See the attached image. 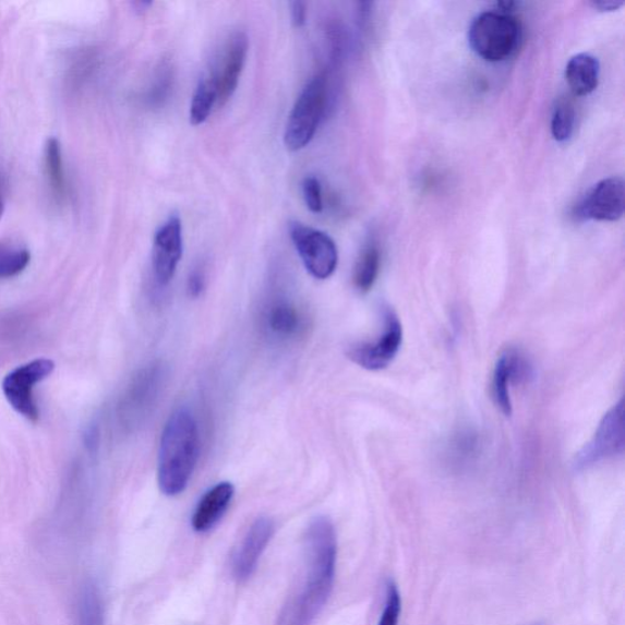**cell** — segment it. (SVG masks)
<instances>
[{
  "label": "cell",
  "instance_id": "5bb4252c",
  "mask_svg": "<svg viewBox=\"0 0 625 625\" xmlns=\"http://www.w3.org/2000/svg\"><path fill=\"white\" fill-rule=\"evenodd\" d=\"M530 375V366L518 352L507 351L498 358L493 376V396L501 412L512 414L509 386Z\"/></svg>",
  "mask_w": 625,
  "mask_h": 625
},
{
  "label": "cell",
  "instance_id": "8992f818",
  "mask_svg": "<svg viewBox=\"0 0 625 625\" xmlns=\"http://www.w3.org/2000/svg\"><path fill=\"white\" fill-rule=\"evenodd\" d=\"M383 320V333L376 340L357 344L347 352L353 363L366 371H382L390 365L402 346L404 329L397 314L385 307Z\"/></svg>",
  "mask_w": 625,
  "mask_h": 625
},
{
  "label": "cell",
  "instance_id": "d6986e66",
  "mask_svg": "<svg viewBox=\"0 0 625 625\" xmlns=\"http://www.w3.org/2000/svg\"><path fill=\"white\" fill-rule=\"evenodd\" d=\"M45 166L50 189L57 199L63 200L67 194L63 152H61L60 141L56 137L48 139L46 143Z\"/></svg>",
  "mask_w": 625,
  "mask_h": 625
},
{
  "label": "cell",
  "instance_id": "9c48e42d",
  "mask_svg": "<svg viewBox=\"0 0 625 625\" xmlns=\"http://www.w3.org/2000/svg\"><path fill=\"white\" fill-rule=\"evenodd\" d=\"M167 368L161 362L142 369L133 378L124 399V413L132 423L145 420L159 401L167 382Z\"/></svg>",
  "mask_w": 625,
  "mask_h": 625
},
{
  "label": "cell",
  "instance_id": "cb8c5ba5",
  "mask_svg": "<svg viewBox=\"0 0 625 625\" xmlns=\"http://www.w3.org/2000/svg\"><path fill=\"white\" fill-rule=\"evenodd\" d=\"M402 601L399 596L397 586L394 581H388L386 586L385 608L381 622L377 625H398L401 616Z\"/></svg>",
  "mask_w": 625,
  "mask_h": 625
},
{
  "label": "cell",
  "instance_id": "30bf717a",
  "mask_svg": "<svg viewBox=\"0 0 625 625\" xmlns=\"http://www.w3.org/2000/svg\"><path fill=\"white\" fill-rule=\"evenodd\" d=\"M625 188L622 178H609L593 187L576 208L578 218L616 221L624 214Z\"/></svg>",
  "mask_w": 625,
  "mask_h": 625
},
{
  "label": "cell",
  "instance_id": "484cf974",
  "mask_svg": "<svg viewBox=\"0 0 625 625\" xmlns=\"http://www.w3.org/2000/svg\"><path fill=\"white\" fill-rule=\"evenodd\" d=\"M204 287H206V276L200 269L192 272L189 278L188 289L192 297L202 295Z\"/></svg>",
  "mask_w": 625,
  "mask_h": 625
},
{
  "label": "cell",
  "instance_id": "277c9868",
  "mask_svg": "<svg viewBox=\"0 0 625 625\" xmlns=\"http://www.w3.org/2000/svg\"><path fill=\"white\" fill-rule=\"evenodd\" d=\"M326 97V76L316 75L302 91L287 121L284 137L287 149L296 152L310 145L323 118Z\"/></svg>",
  "mask_w": 625,
  "mask_h": 625
},
{
  "label": "cell",
  "instance_id": "9a60e30c",
  "mask_svg": "<svg viewBox=\"0 0 625 625\" xmlns=\"http://www.w3.org/2000/svg\"><path fill=\"white\" fill-rule=\"evenodd\" d=\"M235 495V488L223 481L207 491L199 502L192 516V528L197 532H207L218 525L228 510Z\"/></svg>",
  "mask_w": 625,
  "mask_h": 625
},
{
  "label": "cell",
  "instance_id": "4fadbf2b",
  "mask_svg": "<svg viewBox=\"0 0 625 625\" xmlns=\"http://www.w3.org/2000/svg\"><path fill=\"white\" fill-rule=\"evenodd\" d=\"M248 52V37L241 33L233 35L225 50L219 69L213 70L218 82V107L227 105L238 88Z\"/></svg>",
  "mask_w": 625,
  "mask_h": 625
},
{
  "label": "cell",
  "instance_id": "7c38bea8",
  "mask_svg": "<svg viewBox=\"0 0 625 625\" xmlns=\"http://www.w3.org/2000/svg\"><path fill=\"white\" fill-rule=\"evenodd\" d=\"M274 521L268 517H261L253 522L240 546L233 553L231 568L236 580L243 582L253 576L263 552L274 537Z\"/></svg>",
  "mask_w": 625,
  "mask_h": 625
},
{
  "label": "cell",
  "instance_id": "ac0fdd59",
  "mask_svg": "<svg viewBox=\"0 0 625 625\" xmlns=\"http://www.w3.org/2000/svg\"><path fill=\"white\" fill-rule=\"evenodd\" d=\"M218 105V82L212 70L207 76L201 79L196 92H194L190 121L193 127L202 125L208 119L214 106Z\"/></svg>",
  "mask_w": 625,
  "mask_h": 625
},
{
  "label": "cell",
  "instance_id": "5b68a950",
  "mask_svg": "<svg viewBox=\"0 0 625 625\" xmlns=\"http://www.w3.org/2000/svg\"><path fill=\"white\" fill-rule=\"evenodd\" d=\"M56 364L47 358L20 365L10 372L3 381V393L7 401L19 414L37 422L39 411L34 397L35 386L55 372Z\"/></svg>",
  "mask_w": 625,
  "mask_h": 625
},
{
  "label": "cell",
  "instance_id": "83f0119b",
  "mask_svg": "<svg viewBox=\"0 0 625 625\" xmlns=\"http://www.w3.org/2000/svg\"><path fill=\"white\" fill-rule=\"evenodd\" d=\"M623 4V2H597L591 5L598 9L599 12H613V10H617Z\"/></svg>",
  "mask_w": 625,
  "mask_h": 625
},
{
  "label": "cell",
  "instance_id": "603a6c76",
  "mask_svg": "<svg viewBox=\"0 0 625 625\" xmlns=\"http://www.w3.org/2000/svg\"><path fill=\"white\" fill-rule=\"evenodd\" d=\"M79 625H104V609L95 586H87L81 593Z\"/></svg>",
  "mask_w": 625,
  "mask_h": 625
},
{
  "label": "cell",
  "instance_id": "d4e9b609",
  "mask_svg": "<svg viewBox=\"0 0 625 625\" xmlns=\"http://www.w3.org/2000/svg\"><path fill=\"white\" fill-rule=\"evenodd\" d=\"M303 196L307 207H309L312 213H322L323 196L320 180L313 177L307 178L303 182Z\"/></svg>",
  "mask_w": 625,
  "mask_h": 625
},
{
  "label": "cell",
  "instance_id": "6da1fadb",
  "mask_svg": "<svg viewBox=\"0 0 625 625\" xmlns=\"http://www.w3.org/2000/svg\"><path fill=\"white\" fill-rule=\"evenodd\" d=\"M301 587L285 602L276 625H311L329 600L335 581L337 538L329 518L316 517L305 536Z\"/></svg>",
  "mask_w": 625,
  "mask_h": 625
},
{
  "label": "cell",
  "instance_id": "7402d4cb",
  "mask_svg": "<svg viewBox=\"0 0 625 625\" xmlns=\"http://www.w3.org/2000/svg\"><path fill=\"white\" fill-rule=\"evenodd\" d=\"M576 125V110L567 99L558 101L551 120V132L557 142L568 141Z\"/></svg>",
  "mask_w": 625,
  "mask_h": 625
},
{
  "label": "cell",
  "instance_id": "ffe728a7",
  "mask_svg": "<svg viewBox=\"0 0 625 625\" xmlns=\"http://www.w3.org/2000/svg\"><path fill=\"white\" fill-rule=\"evenodd\" d=\"M381 251L375 243H368L358 259L353 283L356 289L363 293L371 291L374 286L378 272H381Z\"/></svg>",
  "mask_w": 625,
  "mask_h": 625
},
{
  "label": "cell",
  "instance_id": "8fae6325",
  "mask_svg": "<svg viewBox=\"0 0 625 625\" xmlns=\"http://www.w3.org/2000/svg\"><path fill=\"white\" fill-rule=\"evenodd\" d=\"M182 249V224L178 215H172L161 225L153 243V272L160 286H167L176 275Z\"/></svg>",
  "mask_w": 625,
  "mask_h": 625
},
{
  "label": "cell",
  "instance_id": "ba28073f",
  "mask_svg": "<svg viewBox=\"0 0 625 625\" xmlns=\"http://www.w3.org/2000/svg\"><path fill=\"white\" fill-rule=\"evenodd\" d=\"M624 406L620 401L601 420L596 435L584 446L574 462L578 470L588 469L604 459L624 453Z\"/></svg>",
  "mask_w": 625,
  "mask_h": 625
},
{
  "label": "cell",
  "instance_id": "e0dca14e",
  "mask_svg": "<svg viewBox=\"0 0 625 625\" xmlns=\"http://www.w3.org/2000/svg\"><path fill=\"white\" fill-rule=\"evenodd\" d=\"M600 63L588 53L574 56L566 67L567 84L576 96H588L599 86Z\"/></svg>",
  "mask_w": 625,
  "mask_h": 625
},
{
  "label": "cell",
  "instance_id": "52a82bcc",
  "mask_svg": "<svg viewBox=\"0 0 625 625\" xmlns=\"http://www.w3.org/2000/svg\"><path fill=\"white\" fill-rule=\"evenodd\" d=\"M291 239L305 269L315 279H329L339 263V252L329 235L300 223L291 225Z\"/></svg>",
  "mask_w": 625,
  "mask_h": 625
},
{
  "label": "cell",
  "instance_id": "f1b7e54d",
  "mask_svg": "<svg viewBox=\"0 0 625 625\" xmlns=\"http://www.w3.org/2000/svg\"><path fill=\"white\" fill-rule=\"evenodd\" d=\"M4 213V201L2 197V193H0V219H2Z\"/></svg>",
  "mask_w": 625,
  "mask_h": 625
},
{
  "label": "cell",
  "instance_id": "2e32d148",
  "mask_svg": "<svg viewBox=\"0 0 625 625\" xmlns=\"http://www.w3.org/2000/svg\"><path fill=\"white\" fill-rule=\"evenodd\" d=\"M265 327L280 340L293 339L304 329V320L296 304L278 299L273 301L264 314Z\"/></svg>",
  "mask_w": 625,
  "mask_h": 625
},
{
  "label": "cell",
  "instance_id": "7a4b0ae2",
  "mask_svg": "<svg viewBox=\"0 0 625 625\" xmlns=\"http://www.w3.org/2000/svg\"><path fill=\"white\" fill-rule=\"evenodd\" d=\"M200 456L196 418L187 408L173 412L164 426L158 460V483L167 496H178L189 486Z\"/></svg>",
  "mask_w": 625,
  "mask_h": 625
},
{
  "label": "cell",
  "instance_id": "4316f807",
  "mask_svg": "<svg viewBox=\"0 0 625 625\" xmlns=\"http://www.w3.org/2000/svg\"><path fill=\"white\" fill-rule=\"evenodd\" d=\"M292 23L296 27H302L305 24L307 7L303 2L292 3Z\"/></svg>",
  "mask_w": 625,
  "mask_h": 625
},
{
  "label": "cell",
  "instance_id": "3957f363",
  "mask_svg": "<svg viewBox=\"0 0 625 625\" xmlns=\"http://www.w3.org/2000/svg\"><path fill=\"white\" fill-rule=\"evenodd\" d=\"M471 49L490 63L505 60L515 53L520 39L517 19L501 9L478 15L468 33Z\"/></svg>",
  "mask_w": 625,
  "mask_h": 625
},
{
  "label": "cell",
  "instance_id": "44dd1931",
  "mask_svg": "<svg viewBox=\"0 0 625 625\" xmlns=\"http://www.w3.org/2000/svg\"><path fill=\"white\" fill-rule=\"evenodd\" d=\"M29 261L31 254L26 249L0 244V280L22 274Z\"/></svg>",
  "mask_w": 625,
  "mask_h": 625
}]
</instances>
